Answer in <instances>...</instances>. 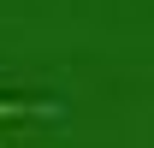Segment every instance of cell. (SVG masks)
I'll return each instance as SVG.
<instances>
[{"mask_svg":"<svg viewBox=\"0 0 154 148\" xmlns=\"http://www.w3.org/2000/svg\"><path fill=\"white\" fill-rule=\"evenodd\" d=\"M59 101H42V95H0V125H18V119H59Z\"/></svg>","mask_w":154,"mask_h":148,"instance_id":"6da1fadb","label":"cell"}]
</instances>
